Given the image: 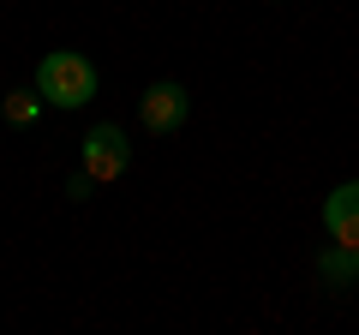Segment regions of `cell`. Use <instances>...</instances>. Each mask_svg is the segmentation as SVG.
Wrapping results in <instances>:
<instances>
[{
	"instance_id": "cell-1",
	"label": "cell",
	"mask_w": 359,
	"mask_h": 335,
	"mask_svg": "<svg viewBox=\"0 0 359 335\" xmlns=\"http://www.w3.org/2000/svg\"><path fill=\"white\" fill-rule=\"evenodd\" d=\"M36 90L48 108H84L96 102V90H102V72L90 66V54L78 48H54L36 60Z\"/></svg>"
},
{
	"instance_id": "cell-2",
	"label": "cell",
	"mask_w": 359,
	"mask_h": 335,
	"mask_svg": "<svg viewBox=\"0 0 359 335\" xmlns=\"http://www.w3.org/2000/svg\"><path fill=\"white\" fill-rule=\"evenodd\" d=\"M78 168H84L96 186H108V180H120L132 168V144H126V132L108 120V126H90L84 132V150H78Z\"/></svg>"
},
{
	"instance_id": "cell-3",
	"label": "cell",
	"mask_w": 359,
	"mask_h": 335,
	"mask_svg": "<svg viewBox=\"0 0 359 335\" xmlns=\"http://www.w3.org/2000/svg\"><path fill=\"white\" fill-rule=\"evenodd\" d=\"M186 114H192V96H186V84H174V78H156L150 90H144V102H138V120L156 138H162V132H180Z\"/></svg>"
},
{
	"instance_id": "cell-4",
	"label": "cell",
	"mask_w": 359,
	"mask_h": 335,
	"mask_svg": "<svg viewBox=\"0 0 359 335\" xmlns=\"http://www.w3.org/2000/svg\"><path fill=\"white\" fill-rule=\"evenodd\" d=\"M323 233H330L335 245H347V252H359V180L335 186V192L323 198Z\"/></svg>"
},
{
	"instance_id": "cell-5",
	"label": "cell",
	"mask_w": 359,
	"mask_h": 335,
	"mask_svg": "<svg viewBox=\"0 0 359 335\" xmlns=\"http://www.w3.org/2000/svg\"><path fill=\"white\" fill-rule=\"evenodd\" d=\"M42 108L48 102H42V90L30 84V90H13L6 102H0V114H6V126H30V120H42Z\"/></svg>"
},
{
	"instance_id": "cell-6",
	"label": "cell",
	"mask_w": 359,
	"mask_h": 335,
	"mask_svg": "<svg viewBox=\"0 0 359 335\" xmlns=\"http://www.w3.org/2000/svg\"><path fill=\"white\" fill-rule=\"evenodd\" d=\"M318 270H323V282H330V287L353 282V252H347V245H330V252L318 258Z\"/></svg>"
},
{
	"instance_id": "cell-7",
	"label": "cell",
	"mask_w": 359,
	"mask_h": 335,
	"mask_svg": "<svg viewBox=\"0 0 359 335\" xmlns=\"http://www.w3.org/2000/svg\"><path fill=\"white\" fill-rule=\"evenodd\" d=\"M90 192H96V180H90V174H84V168H78V174H72V180H66V198H78V204H84V198Z\"/></svg>"
},
{
	"instance_id": "cell-8",
	"label": "cell",
	"mask_w": 359,
	"mask_h": 335,
	"mask_svg": "<svg viewBox=\"0 0 359 335\" xmlns=\"http://www.w3.org/2000/svg\"><path fill=\"white\" fill-rule=\"evenodd\" d=\"M353 282H359V252H353Z\"/></svg>"
}]
</instances>
